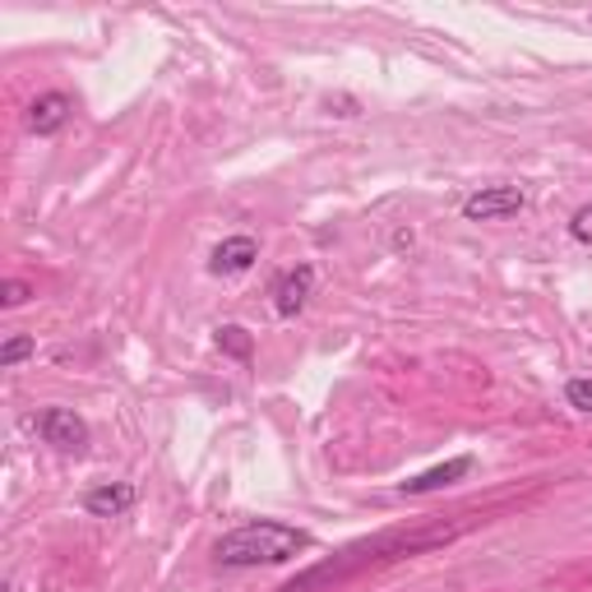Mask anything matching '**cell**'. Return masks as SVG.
I'll return each mask as SVG.
<instances>
[{
    "mask_svg": "<svg viewBox=\"0 0 592 592\" xmlns=\"http://www.w3.org/2000/svg\"><path fill=\"white\" fill-rule=\"evenodd\" d=\"M306 546H310V533H301V527L260 519V523H241L231 533H223L214 556L227 569H255V565H283L292 556H301Z\"/></svg>",
    "mask_w": 592,
    "mask_h": 592,
    "instance_id": "obj_1",
    "label": "cell"
},
{
    "mask_svg": "<svg viewBox=\"0 0 592 592\" xmlns=\"http://www.w3.org/2000/svg\"><path fill=\"white\" fill-rule=\"evenodd\" d=\"M33 426L60 454H83L89 449V421H83L75 408H42L33 417Z\"/></svg>",
    "mask_w": 592,
    "mask_h": 592,
    "instance_id": "obj_2",
    "label": "cell"
},
{
    "mask_svg": "<svg viewBox=\"0 0 592 592\" xmlns=\"http://www.w3.org/2000/svg\"><path fill=\"white\" fill-rule=\"evenodd\" d=\"M523 204H527V195L519 185H486V190H477V195L463 200V218L468 223L514 218V214H523Z\"/></svg>",
    "mask_w": 592,
    "mask_h": 592,
    "instance_id": "obj_3",
    "label": "cell"
},
{
    "mask_svg": "<svg viewBox=\"0 0 592 592\" xmlns=\"http://www.w3.org/2000/svg\"><path fill=\"white\" fill-rule=\"evenodd\" d=\"M310 292H315V269L310 264H296V269H287V273L273 278V310H278L283 320H292V315L306 310Z\"/></svg>",
    "mask_w": 592,
    "mask_h": 592,
    "instance_id": "obj_4",
    "label": "cell"
},
{
    "mask_svg": "<svg viewBox=\"0 0 592 592\" xmlns=\"http://www.w3.org/2000/svg\"><path fill=\"white\" fill-rule=\"evenodd\" d=\"M130 504H135V486L130 481H107V486H93V491L83 496V514L89 519H121Z\"/></svg>",
    "mask_w": 592,
    "mask_h": 592,
    "instance_id": "obj_5",
    "label": "cell"
},
{
    "mask_svg": "<svg viewBox=\"0 0 592 592\" xmlns=\"http://www.w3.org/2000/svg\"><path fill=\"white\" fill-rule=\"evenodd\" d=\"M473 473V458L463 454V458H449V463H440V468H431V473H421V477H408L398 491L403 496H431V491H444V486H454V481H463Z\"/></svg>",
    "mask_w": 592,
    "mask_h": 592,
    "instance_id": "obj_6",
    "label": "cell"
},
{
    "mask_svg": "<svg viewBox=\"0 0 592 592\" xmlns=\"http://www.w3.org/2000/svg\"><path fill=\"white\" fill-rule=\"evenodd\" d=\"M255 260H260L255 237H227V241L214 250V260H208V269H214L218 278H231V273H246Z\"/></svg>",
    "mask_w": 592,
    "mask_h": 592,
    "instance_id": "obj_7",
    "label": "cell"
},
{
    "mask_svg": "<svg viewBox=\"0 0 592 592\" xmlns=\"http://www.w3.org/2000/svg\"><path fill=\"white\" fill-rule=\"evenodd\" d=\"M70 112H75V102L66 93H42L29 107V130L33 135H56L60 125L70 121Z\"/></svg>",
    "mask_w": 592,
    "mask_h": 592,
    "instance_id": "obj_8",
    "label": "cell"
},
{
    "mask_svg": "<svg viewBox=\"0 0 592 592\" xmlns=\"http://www.w3.org/2000/svg\"><path fill=\"white\" fill-rule=\"evenodd\" d=\"M33 352H37V343H33L29 333H10V338H5V348H0V366L10 371V366H19V362H29Z\"/></svg>",
    "mask_w": 592,
    "mask_h": 592,
    "instance_id": "obj_9",
    "label": "cell"
},
{
    "mask_svg": "<svg viewBox=\"0 0 592 592\" xmlns=\"http://www.w3.org/2000/svg\"><path fill=\"white\" fill-rule=\"evenodd\" d=\"M218 348H223V352H231L237 362H250V348H255V343H250V333H246V329L227 325V329H218Z\"/></svg>",
    "mask_w": 592,
    "mask_h": 592,
    "instance_id": "obj_10",
    "label": "cell"
},
{
    "mask_svg": "<svg viewBox=\"0 0 592 592\" xmlns=\"http://www.w3.org/2000/svg\"><path fill=\"white\" fill-rule=\"evenodd\" d=\"M565 398H569V408L592 412V379H569V385H565Z\"/></svg>",
    "mask_w": 592,
    "mask_h": 592,
    "instance_id": "obj_11",
    "label": "cell"
},
{
    "mask_svg": "<svg viewBox=\"0 0 592 592\" xmlns=\"http://www.w3.org/2000/svg\"><path fill=\"white\" fill-rule=\"evenodd\" d=\"M569 237L574 241H583V246H592V204H583L574 218H569Z\"/></svg>",
    "mask_w": 592,
    "mask_h": 592,
    "instance_id": "obj_12",
    "label": "cell"
},
{
    "mask_svg": "<svg viewBox=\"0 0 592 592\" xmlns=\"http://www.w3.org/2000/svg\"><path fill=\"white\" fill-rule=\"evenodd\" d=\"M29 296H33V287H29L24 278H10V283H5V296H0V306H5V310H14V306H24Z\"/></svg>",
    "mask_w": 592,
    "mask_h": 592,
    "instance_id": "obj_13",
    "label": "cell"
}]
</instances>
